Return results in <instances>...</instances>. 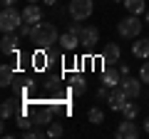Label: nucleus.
I'll use <instances>...</instances> for the list:
<instances>
[{"label":"nucleus","mask_w":149,"mask_h":139,"mask_svg":"<svg viewBox=\"0 0 149 139\" xmlns=\"http://www.w3.org/2000/svg\"><path fill=\"white\" fill-rule=\"evenodd\" d=\"M119 57H122V50H119V45L109 42L104 50H102V65L104 67H114V65L119 62Z\"/></svg>","instance_id":"obj_9"},{"label":"nucleus","mask_w":149,"mask_h":139,"mask_svg":"<svg viewBox=\"0 0 149 139\" xmlns=\"http://www.w3.org/2000/svg\"><path fill=\"white\" fill-rule=\"evenodd\" d=\"M52 119H55V107L52 104H45V107L32 109V122H35L37 127H47Z\"/></svg>","instance_id":"obj_6"},{"label":"nucleus","mask_w":149,"mask_h":139,"mask_svg":"<svg viewBox=\"0 0 149 139\" xmlns=\"http://www.w3.org/2000/svg\"><path fill=\"white\" fill-rule=\"evenodd\" d=\"M124 8H127L129 15H139V13H144L147 3H144V0H124Z\"/></svg>","instance_id":"obj_19"},{"label":"nucleus","mask_w":149,"mask_h":139,"mask_svg":"<svg viewBox=\"0 0 149 139\" xmlns=\"http://www.w3.org/2000/svg\"><path fill=\"white\" fill-rule=\"evenodd\" d=\"M119 82H122V72H119V67H104V72H102V85L117 87Z\"/></svg>","instance_id":"obj_12"},{"label":"nucleus","mask_w":149,"mask_h":139,"mask_svg":"<svg viewBox=\"0 0 149 139\" xmlns=\"http://www.w3.org/2000/svg\"><path fill=\"white\" fill-rule=\"evenodd\" d=\"M13 82H15V67H13V65H3V67H0V85L10 87Z\"/></svg>","instance_id":"obj_16"},{"label":"nucleus","mask_w":149,"mask_h":139,"mask_svg":"<svg viewBox=\"0 0 149 139\" xmlns=\"http://www.w3.org/2000/svg\"><path fill=\"white\" fill-rule=\"evenodd\" d=\"M70 92L77 95V97L87 92V82H85V77H82V75H74L72 80H70Z\"/></svg>","instance_id":"obj_17"},{"label":"nucleus","mask_w":149,"mask_h":139,"mask_svg":"<svg viewBox=\"0 0 149 139\" xmlns=\"http://www.w3.org/2000/svg\"><path fill=\"white\" fill-rule=\"evenodd\" d=\"M22 13L15 10V5L13 8H3V13H0V30L3 32H17V27L22 25Z\"/></svg>","instance_id":"obj_2"},{"label":"nucleus","mask_w":149,"mask_h":139,"mask_svg":"<svg viewBox=\"0 0 149 139\" xmlns=\"http://www.w3.org/2000/svg\"><path fill=\"white\" fill-rule=\"evenodd\" d=\"M17 47H20V35H17V32H3L0 52H3V55H15Z\"/></svg>","instance_id":"obj_7"},{"label":"nucleus","mask_w":149,"mask_h":139,"mask_svg":"<svg viewBox=\"0 0 149 139\" xmlns=\"http://www.w3.org/2000/svg\"><path fill=\"white\" fill-rule=\"evenodd\" d=\"M127 102H129V97H127V92H124L119 85L109 90V97H107V104H109V109H114V112H122Z\"/></svg>","instance_id":"obj_5"},{"label":"nucleus","mask_w":149,"mask_h":139,"mask_svg":"<svg viewBox=\"0 0 149 139\" xmlns=\"http://www.w3.org/2000/svg\"><path fill=\"white\" fill-rule=\"evenodd\" d=\"M32 27H35V25H30V22H22V25L17 27V35H20V38H30V35H32Z\"/></svg>","instance_id":"obj_26"},{"label":"nucleus","mask_w":149,"mask_h":139,"mask_svg":"<svg viewBox=\"0 0 149 139\" xmlns=\"http://www.w3.org/2000/svg\"><path fill=\"white\" fill-rule=\"evenodd\" d=\"M132 55L139 60H149V40L147 38H137L132 45Z\"/></svg>","instance_id":"obj_13"},{"label":"nucleus","mask_w":149,"mask_h":139,"mask_svg":"<svg viewBox=\"0 0 149 139\" xmlns=\"http://www.w3.org/2000/svg\"><path fill=\"white\" fill-rule=\"evenodd\" d=\"M119 87L127 92L129 99H137V97L142 95V80H134L132 75H124V77H122V82H119Z\"/></svg>","instance_id":"obj_8"},{"label":"nucleus","mask_w":149,"mask_h":139,"mask_svg":"<svg viewBox=\"0 0 149 139\" xmlns=\"http://www.w3.org/2000/svg\"><path fill=\"white\" fill-rule=\"evenodd\" d=\"M92 10H95V3L92 0H72L70 3V15L74 17V20H87V17L92 15Z\"/></svg>","instance_id":"obj_4"},{"label":"nucleus","mask_w":149,"mask_h":139,"mask_svg":"<svg viewBox=\"0 0 149 139\" xmlns=\"http://www.w3.org/2000/svg\"><path fill=\"white\" fill-rule=\"evenodd\" d=\"M117 32L122 35V38H127V40L139 38V32H142V20H139L137 15L124 17V20H119V22H117Z\"/></svg>","instance_id":"obj_3"},{"label":"nucleus","mask_w":149,"mask_h":139,"mask_svg":"<svg viewBox=\"0 0 149 139\" xmlns=\"http://www.w3.org/2000/svg\"><path fill=\"white\" fill-rule=\"evenodd\" d=\"M45 57H47V52H45V50H40V47H37V52L32 55V65H35L37 70H42V67H45Z\"/></svg>","instance_id":"obj_24"},{"label":"nucleus","mask_w":149,"mask_h":139,"mask_svg":"<svg viewBox=\"0 0 149 139\" xmlns=\"http://www.w3.org/2000/svg\"><path fill=\"white\" fill-rule=\"evenodd\" d=\"M22 137H25V139H42V137H47V132H42V129L35 124L32 129H25V132H22Z\"/></svg>","instance_id":"obj_21"},{"label":"nucleus","mask_w":149,"mask_h":139,"mask_svg":"<svg viewBox=\"0 0 149 139\" xmlns=\"http://www.w3.org/2000/svg\"><path fill=\"white\" fill-rule=\"evenodd\" d=\"M15 112H17L15 97H13V99H3V104H0V117H3V119H10V117H15Z\"/></svg>","instance_id":"obj_18"},{"label":"nucleus","mask_w":149,"mask_h":139,"mask_svg":"<svg viewBox=\"0 0 149 139\" xmlns=\"http://www.w3.org/2000/svg\"><path fill=\"white\" fill-rule=\"evenodd\" d=\"M60 47L65 50V52H72L74 47H80V40H77V35H72V32H65V35H60Z\"/></svg>","instance_id":"obj_15"},{"label":"nucleus","mask_w":149,"mask_h":139,"mask_svg":"<svg viewBox=\"0 0 149 139\" xmlns=\"http://www.w3.org/2000/svg\"><path fill=\"white\" fill-rule=\"evenodd\" d=\"M137 114H139V104L129 99L127 104H124V109H122V117L124 119H137Z\"/></svg>","instance_id":"obj_20"},{"label":"nucleus","mask_w":149,"mask_h":139,"mask_svg":"<svg viewBox=\"0 0 149 139\" xmlns=\"http://www.w3.org/2000/svg\"><path fill=\"white\" fill-rule=\"evenodd\" d=\"M144 132L149 134V119H147V122H144Z\"/></svg>","instance_id":"obj_31"},{"label":"nucleus","mask_w":149,"mask_h":139,"mask_svg":"<svg viewBox=\"0 0 149 139\" xmlns=\"http://www.w3.org/2000/svg\"><path fill=\"white\" fill-rule=\"evenodd\" d=\"M109 90H112V87H107V85H102L100 90H97V97H100V99H107V97H109Z\"/></svg>","instance_id":"obj_28"},{"label":"nucleus","mask_w":149,"mask_h":139,"mask_svg":"<svg viewBox=\"0 0 149 139\" xmlns=\"http://www.w3.org/2000/svg\"><path fill=\"white\" fill-rule=\"evenodd\" d=\"M42 3H47V5H55V3H57V0H42Z\"/></svg>","instance_id":"obj_32"},{"label":"nucleus","mask_w":149,"mask_h":139,"mask_svg":"<svg viewBox=\"0 0 149 139\" xmlns=\"http://www.w3.org/2000/svg\"><path fill=\"white\" fill-rule=\"evenodd\" d=\"M22 20L30 22V25H37V22H42V10H40V5H35V3H27L25 10H22Z\"/></svg>","instance_id":"obj_11"},{"label":"nucleus","mask_w":149,"mask_h":139,"mask_svg":"<svg viewBox=\"0 0 149 139\" xmlns=\"http://www.w3.org/2000/svg\"><path fill=\"white\" fill-rule=\"evenodd\" d=\"M119 72H122V77L129 75V65H119Z\"/></svg>","instance_id":"obj_29"},{"label":"nucleus","mask_w":149,"mask_h":139,"mask_svg":"<svg viewBox=\"0 0 149 139\" xmlns=\"http://www.w3.org/2000/svg\"><path fill=\"white\" fill-rule=\"evenodd\" d=\"M15 3H17V0H3V8H13Z\"/></svg>","instance_id":"obj_30"},{"label":"nucleus","mask_w":149,"mask_h":139,"mask_svg":"<svg viewBox=\"0 0 149 139\" xmlns=\"http://www.w3.org/2000/svg\"><path fill=\"white\" fill-rule=\"evenodd\" d=\"M139 80L144 82V85H149V62L142 65V72H139Z\"/></svg>","instance_id":"obj_27"},{"label":"nucleus","mask_w":149,"mask_h":139,"mask_svg":"<svg viewBox=\"0 0 149 139\" xmlns=\"http://www.w3.org/2000/svg\"><path fill=\"white\" fill-rule=\"evenodd\" d=\"M27 3H37V0H27Z\"/></svg>","instance_id":"obj_34"},{"label":"nucleus","mask_w":149,"mask_h":139,"mask_svg":"<svg viewBox=\"0 0 149 139\" xmlns=\"http://www.w3.org/2000/svg\"><path fill=\"white\" fill-rule=\"evenodd\" d=\"M147 22H149V10H147Z\"/></svg>","instance_id":"obj_33"},{"label":"nucleus","mask_w":149,"mask_h":139,"mask_svg":"<svg viewBox=\"0 0 149 139\" xmlns=\"http://www.w3.org/2000/svg\"><path fill=\"white\" fill-rule=\"evenodd\" d=\"M117 139H137L139 137V127L134 124V119H124V122H119L117 127Z\"/></svg>","instance_id":"obj_10"},{"label":"nucleus","mask_w":149,"mask_h":139,"mask_svg":"<svg viewBox=\"0 0 149 139\" xmlns=\"http://www.w3.org/2000/svg\"><path fill=\"white\" fill-rule=\"evenodd\" d=\"M62 134H65L62 124H60V122H55V119H52V122L47 124V137H62Z\"/></svg>","instance_id":"obj_23"},{"label":"nucleus","mask_w":149,"mask_h":139,"mask_svg":"<svg viewBox=\"0 0 149 139\" xmlns=\"http://www.w3.org/2000/svg\"><path fill=\"white\" fill-rule=\"evenodd\" d=\"M15 124H17V127L22 129V132H25V129H30V127H35V122H32V117H25V114H20Z\"/></svg>","instance_id":"obj_25"},{"label":"nucleus","mask_w":149,"mask_h":139,"mask_svg":"<svg viewBox=\"0 0 149 139\" xmlns=\"http://www.w3.org/2000/svg\"><path fill=\"white\" fill-rule=\"evenodd\" d=\"M97 40H100V32H97V27H85L80 35V45L82 47H95Z\"/></svg>","instance_id":"obj_14"},{"label":"nucleus","mask_w":149,"mask_h":139,"mask_svg":"<svg viewBox=\"0 0 149 139\" xmlns=\"http://www.w3.org/2000/svg\"><path fill=\"white\" fill-rule=\"evenodd\" d=\"M30 42L40 50H50L55 42H60V35H57V27L52 22H37L32 27V35H30Z\"/></svg>","instance_id":"obj_1"},{"label":"nucleus","mask_w":149,"mask_h":139,"mask_svg":"<svg viewBox=\"0 0 149 139\" xmlns=\"http://www.w3.org/2000/svg\"><path fill=\"white\" fill-rule=\"evenodd\" d=\"M87 117H90V122H92V124H102V122H104V112H102L100 107H92Z\"/></svg>","instance_id":"obj_22"}]
</instances>
